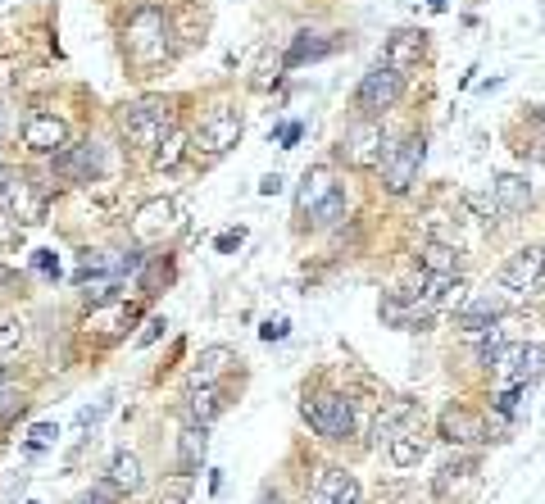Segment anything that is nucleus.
Segmentation results:
<instances>
[{"label":"nucleus","mask_w":545,"mask_h":504,"mask_svg":"<svg viewBox=\"0 0 545 504\" xmlns=\"http://www.w3.org/2000/svg\"><path fill=\"white\" fill-rule=\"evenodd\" d=\"M123 46H128V60L137 69H155V64L169 60V19H164V10L141 5L123 28Z\"/></svg>","instance_id":"1"},{"label":"nucleus","mask_w":545,"mask_h":504,"mask_svg":"<svg viewBox=\"0 0 545 504\" xmlns=\"http://www.w3.org/2000/svg\"><path fill=\"white\" fill-rule=\"evenodd\" d=\"M169 132H173V105L169 100L150 96V100H137V105L123 109V137H128L137 150H155Z\"/></svg>","instance_id":"2"},{"label":"nucleus","mask_w":545,"mask_h":504,"mask_svg":"<svg viewBox=\"0 0 545 504\" xmlns=\"http://www.w3.org/2000/svg\"><path fill=\"white\" fill-rule=\"evenodd\" d=\"M400 96H405V73H396L391 64H373V69L359 78V87H355L359 119H377V114L396 109Z\"/></svg>","instance_id":"3"},{"label":"nucleus","mask_w":545,"mask_h":504,"mask_svg":"<svg viewBox=\"0 0 545 504\" xmlns=\"http://www.w3.org/2000/svg\"><path fill=\"white\" fill-rule=\"evenodd\" d=\"M387 128L377 119H355L346 128V137H341V146H337V155L346 159L350 168H377L382 159H387Z\"/></svg>","instance_id":"4"},{"label":"nucleus","mask_w":545,"mask_h":504,"mask_svg":"<svg viewBox=\"0 0 545 504\" xmlns=\"http://www.w3.org/2000/svg\"><path fill=\"white\" fill-rule=\"evenodd\" d=\"M423 159H427V137L423 132H409L400 146L387 150V159H382V182H387L391 196H405V191L414 187Z\"/></svg>","instance_id":"5"},{"label":"nucleus","mask_w":545,"mask_h":504,"mask_svg":"<svg viewBox=\"0 0 545 504\" xmlns=\"http://www.w3.org/2000/svg\"><path fill=\"white\" fill-rule=\"evenodd\" d=\"M237 141H241V114H237L232 105H214L205 119H200L196 137H191V150H200V155L218 159V155H228Z\"/></svg>","instance_id":"6"},{"label":"nucleus","mask_w":545,"mask_h":504,"mask_svg":"<svg viewBox=\"0 0 545 504\" xmlns=\"http://www.w3.org/2000/svg\"><path fill=\"white\" fill-rule=\"evenodd\" d=\"M305 418L323 441H346V436L355 432V405H350L346 396H337V391H323V396L309 400Z\"/></svg>","instance_id":"7"},{"label":"nucleus","mask_w":545,"mask_h":504,"mask_svg":"<svg viewBox=\"0 0 545 504\" xmlns=\"http://www.w3.org/2000/svg\"><path fill=\"white\" fill-rule=\"evenodd\" d=\"M377 314H382V323L387 327H396V332H423V327L432 323L436 305H427L418 291H387Z\"/></svg>","instance_id":"8"},{"label":"nucleus","mask_w":545,"mask_h":504,"mask_svg":"<svg viewBox=\"0 0 545 504\" xmlns=\"http://www.w3.org/2000/svg\"><path fill=\"white\" fill-rule=\"evenodd\" d=\"M178 228H182L178 205L159 196V200H146V205L137 209V218H132V241H137V246H159V241L173 237Z\"/></svg>","instance_id":"9"},{"label":"nucleus","mask_w":545,"mask_h":504,"mask_svg":"<svg viewBox=\"0 0 545 504\" xmlns=\"http://www.w3.org/2000/svg\"><path fill=\"white\" fill-rule=\"evenodd\" d=\"M541 277H545V250L541 246H523V250H514V255L500 264L496 282L505 291H514V296H527V291L541 287Z\"/></svg>","instance_id":"10"},{"label":"nucleus","mask_w":545,"mask_h":504,"mask_svg":"<svg viewBox=\"0 0 545 504\" xmlns=\"http://www.w3.org/2000/svg\"><path fill=\"white\" fill-rule=\"evenodd\" d=\"M436 427H441V436H446L450 445H486L496 441V432H491V423H486L482 414H473V409L464 405H446L441 409V418H436Z\"/></svg>","instance_id":"11"},{"label":"nucleus","mask_w":545,"mask_h":504,"mask_svg":"<svg viewBox=\"0 0 545 504\" xmlns=\"http://www.w3.org/2000/svg\"><path fill=\"white\" fill-rule=\"evenodd\" d=\"M23 146H28L32 155H60V150L69 146V123H64L60 114L37 109V114L23 119Z\"/></svg>","instance_id":"12"},{"label":"nucleus","mask_w":545,"mask_h":504,"mask_svg":"<svg viewBox=\"0 0 545 504\" xmlns=\"http://www.w3.org/2000/svg\"><path fill=\"white\" fill-rule=\"evenodd\" d=\"M55 173L64 182H96L105 173V159H100V146L96 141H82V146H64L55 155Z\"/></svg>","instance_id":"13"},{"label":"nucleus","mask_w":545,"mask_h":504,"mask_svg":"<svg viewBox=\"0 0 545 504\" xmlns=\"http://www.w3.org/2000/svg\"><path fill=\"white\" fill-rule=\"evenodd\" d=\"M423 60H427V32H423V28H400V32H391L382 64H391L396 73H414Z\"/></svg>","instance_id":"14"},{"label":"nucleus","mask_w":545,"mask_h":504,"mask_svg":"<svg viewBox=\"0 0 545 504\" xmlns=\"http://www.w3.org/2000/svg\"><path fill=\"white\" fill-rule=\"evenodd\" d=\"M418 418H423V405H418V400H387L382 414H377V423H373L377 445H387V441H396V436L414 432Z\"/></svg>","instance_id":"15"},{"label":"nucleus","mask_w":545,"mask_h":504,"mask_svg":"<svg viewBox=\"0 0 545 504\" xmlns=\"http://www.w3.org/2000/svg\"><path fill=\"white\" fill-rule=\"evenodd\" d=\"M477 473H482V464H477V455L450 459V464H441V473L432 477V495H436V500H450V495L468 491V486L477 482Z\"/></svg>","instance_id":"16"},{"label":"nucleus","mask_w":545,"mask_h":504,"mask_svg":"<svg viewBox=\"0 0 545 504\" xmlns=\"http://www.w3.org/2000/svg\"><path fill=\"white\" fill-rule=\"evenodd\" d=\"M346 495H359V482L346 473V468H323L309 486V504H337Z\"/></svg>","instance_id":"17"},{"label":"nucleus","mask_w":545,"mask_h":504,"mask_svg":"<svg viewBox=\"0 0 545 504\" xmlns=\"http://www.w3.org/2000/svg\"><path fill=\"white\" fill-rule=\"evenodd\" d=\"M418 296L427 300V305H464V277L459 273H427L418 277Z\"/></svg>","instance_id":"18"},{"label":"nucleus","mask_w":545,"mask_h":504,"mask_svg":"<svg viewBox=\"0 0 545 504\" xmlns=\"http://www.w3.org/2000/svg\"><path fill=\"white\" fill-rule=\"evenodd\" d=\"M241 359L232 346H205L196 359V368H191V386H205V382H218L223 373H232Z\"/></svg>","instance_id":"19"},{"label":"nucleus","mask_w":545,"mask_h":504,"mask_svg":"<svg viewBox=\"0 0 545 504\" xmlns=\"http://www.w3.org/2000/svg\"><path fill=\"white\" fill-rule=\"evenodd\" d=\"M205 450H209V427H200V423L182 427V436H178V468H182V477H196L200 473V464H205Z\"/></svg>","instance_id":"20"},{"label":"nucleus","mask_w":545,"mask_h":504,"mask_svg":"<svg viewBox=\"0 0 545 504\" xmlns=\"http://www.w3.org/2000/svg\"><path fill=\"white\" fill-rule=\"evenodd\" d=\"M500 300L496 296H477L468 300V305H459V332L464 336H482L491 323H500Z\"/></svg>","instance_id":"21"},{"label":"nucleus","mask_w":545,"mask_h":504,"mask_svg":"<svg viewBox=\"0 0 545 504\" xmlns=\"http://www.w3.org/2000/svg\"><path fill=\"white\" fill-rule=\"evenodd\" d=\"M218 414H223V396H218V391H214V382H205V386H191V391H187V423L209 427Z\"/></svg>","instance_id":"22"},{"label":"nucleus","mask_w":545,"mask_h":504,"mask_svg":"<svg viewBox=\"0 0 545 504\" xmlns=\"http://www.w3.org/2000/svg\"><path fill=\"white\" fill-rule=\"evenodd\" d=\"M496 205H500V214H518V209L532 205V187H527V178H518V173L496 178Z\"/></svg>","instance_id":"23"},{"label":"nucleus","mask_w":545,"mask_h":504,"mask_svg":"<svg viewBox=\"0 0 545 504\" xmlns=\"http://www.w3.org/2000/svg\"><path fill=\"white\" fill-rule=\"evenodd\" d=\"M132 309H123V305H114V300H109V309L105 305H91V314H87V332H100V336H119L123 327L132 323Z\"/></svg>","instance_id":"24"},{"label":"nucleus","mask_w":545,"mask_h":504,"mask_svg":"<svg viewBox=\"0 0 545 504\" xmlns=\"http://www.w3.org/2000/svg\"><path fill=\"white\" fill-rule=\"evenodd\" d=\"M327 191H337L332 173H327V168H309L305 182H300V196H296V214H309V209H314L318 200L327 196Z\"/></svg>","instance_id":"25"},{"label":"nucleus","mask_w":545,"mask_h":504,"mask_svg":"<svg viewBox=\"0 0 545 504\" xmlns=\"http://www.w3.org/2000/svg\"><path fill=\"white\" fill-rule=\"evenodd\" d=\"M109 482L119 486L123 495L141 491V459H137V455H128V450H119V455L109 459Z\"/></svg>","instance_id":"26"},{"label":"nucleus","mask_w":545,"mask_h":504,"mask_svg":"<svg viewBox=\"0 0 545 504\" xmlns=\"http://www.w3.org/2000/svg\"><path fill=\"white\" fill-rule=\"evenodd\" d=\"M187 150H191L187 132H178V128H173L169 137H164V141H159V146H155V159H150V164H155L159 173H173V168H178L182 159H187Z\"/></svg>","instance_id":"27"},{"label":"nucleus","mask_w":545,"mask_h":504,"mask_svg":"<svg viewBox=\"0 0 545 504\" xmlns=\"http://www.w3.org/2000/svg\"><path fill=\"white\" fill-rule=\"evenodd\" d=\"M323 55H332V41L327 37H314V32H300L296 41H291V50H287V69H296V64H305V60H323Z\"/></svg>","instance_id":"28"},{"label":"nucleus","mask_w":545,"mask_h":504,"mask_svg":"<svg viewBox=\"0 0 545 504\" xmlns=\"http://www.w3.org/2000/svg\"><path fill=\"white\" fill-rule=\"evenodd\" d=\"M418 264H423L427 273H459V250L450 246V241H427Z\"/></svg>","instance_id":"29"},{"label":"nucleus","mask_w":545,"mask_h":504,"mask_svg":"<svg viewBox=\"0 0 545 504\" xmlns=\"http://www.w3.org/2000/svg\"><path fill=\"white\" fill-rule=\"evenodd\" d=\"M387 455L396 468H414V464H423L427 445L418 441V432H405V436H396V441H387Z\"/></svg>","instance_id":"30"},{"label":"nucleus","mask_w":545,"mask_h":504,"mask_svg":"<svg viewBox=\"0 0 545 504\" xmlns=\"http://www.w3.org/2000/svg\"><path fill=\"white\" fill-rule=\"evenodd\" d=\"M341 214H346V196H341V187H337L309 209V223H314V228H332V223H341Z\"/></svg>","instance_id":"31"},{"label":"nucleus","mask_w":545,"mask_h":504,"mask_svg":"<svg viewBox=\"0 0 545 504\" xmlns=\"http://www.w3.org/2000/svg\"><path fill=\"white\" fill-rule=\"evenodd\" d=\"M541 373H545V346L541 341H532V346H523V364H518L514 382H536Z\"/></svg>","instance_id":"32"},{"label":"nucleus","mask_w":545,"mask_h":504,"mask_svg":"<svg viewBox=\"0 0 545 504\" xmlns=\"http://www.w3.org/2000/svg\"><path fill=\"white\" fill-rule=\"evenodd\" d=\"M69 504H123V491H119V486H114V482H109V477H105V482L87 486V491H82V495H73Z\"/></svg>","instance_id":"33"},{"label":"nucleus","mask_w":545,"mask_h":504,"mask_svg":"<svg viewBox=\"0 0 545 504\" xmlns=\"http://www.w3.org/2000/svg\"><path fill=\"white\" fill-rule=\"evenodd\" d=\"M523 396H527V382H514L509 391H500V396H496V409H500L505 418H514L518 405H523Z\"/></svg>","instance_id":"34"},{"label":"nucleus","mask_w":545,"mask_h":504,"mask_svg":"<svg viewBox=\"0 0 545 504\" xmlns=\"http://www.w3.org/2000/svg\"><path fill=\"white\" fill-rule=\"evenodd\" d=\"M55 436H60V427H55V423H37L28 432V445H32V450H46V445H55Z\"/></svg>","instance_id":"35"},{"label":"nucleus","mask_w":545,"mask_h":504,"mask_svg":"<svg viewBox=\"0 0 545 504\" xmlns=\"http://www.w3.org/2000/svg\"><path fill=\"white\" fill-rule=\"evenodd\" d=\"M14 346H23V323H19V318L0 323V350H14Z\"/></svg>","instance_id":"36"},{"label":"nucleus","mask_w":545,"mask_h":504,"mask_svg":"<svg viewBox=\"0 0 545 504\" xmlns=\"http://www.w3.org/2000/svg\"><path fill=\"white\" fill-rule=\"evenodd\" d=\"M169 277H173V268H169V264H155V268H146V277H141V287H146L150 296H155L159 282H169Z\"/></svg>","instance_id":"37"},{"label":"nucleus","mask_w":545,"mask_h":504,"mask_svg":"<svg viewBox=\"0 0 545 504\" xmlns=\"http://www.w3.org/2000/svg\"><path fill=\"white\" fill-rule=\"evenodd\" d=\"M287 318H273V323H264L259 327V336H264V341H282V336H287Z\"/></svg>","instance_id":"38"},{"label":"nucleus","mask_w":545,"mask_h":504,"mask_svg":"<svg viewBox=\"0 0 545 504\" xmlns=\"http://www.w3.org/2000/svg\"><path fill=\"white\" fill-rule=\"evenodd\" d=\"M164 327H169V323H164V318H150V323H146V332L137 336V346H150V341H159V336H164Z\"/></svg>","instance_id":"39"},{"label":"nucleus","mask_w":545,"mask_h":504,"mask_svg":"<svg viewBox=\"0 0 545 504\" xmlns=\"http://www.w3.org/2000/svg\"><path fill=\"white\" fill-rule=\"evenodd\" d=\"M37 268H41L46 277L60 273V259H55V250H37Z\"/></svg>","instance_id":"40"},{"label":"nucleus","mask_w":545,"mask_h":504,"mask_svg":"<svg viewBox=\"0 0 545 504\" xmlns=\"http://www.w3.org/2000/svg\"><path fill=\"white\" fill-rule=\"evenodd\" d=\"M278 141H282V146H287V150L296 146V141H300V123H287V128L278 132Z\"/></svg>","instance_id":"41"},{"label":"nucleus","mask_w":545,"mask_h":504,"mask_svg":"<svg viewBox=\"0 0 545 504\" xmlns=\"http://www.w3.org/2000/svg\"><path fill=\"white\" fill-rule=\"evenodd\" d=\"M241 237H246L241 228H237V232H223V237H218V250H237V246H241Z\"/></svg>","instance_id":"42"},{"label":"nucleus","mask_w":545,"mask_h":504,"mask_svg":"<svg viewBox=\"0 0 545 504\" xmlns=\"http://www.w3.org/2000/svg\"><path fill=\"white\" fill-rule=\"evenodd\" d=\"M259 191H264V196H278V191H282V178H278V173H273V178H264V182H259Z\"/></svg>","instance_id":"43"},{"label":"nucleus","mask_w":545,"mask_h":504,"mask_svg":"<svg viewBox=\"0 0 545 504\" xmlns=\"http://www.w3.org/2000/svg\"><path fill=\"white\" fill-rule=\"evenodd\" d=\"M0 287H19V273H14V268H0Z\"/></svg>","instance_id":"44"},{"label":"nucleus","mask_w":545,"mask_h":504,"mask_svg":"<svg viewBox=\"0 0 545 504\" xmlns=\"http://www.w3.org/2000/svg\"><path fill=\"white\" fill-rule=\"evenodd\" d=\"M159 504H182V491H173V495H164Z\"/></svg>","instance_id":"45"},{"label":"nucleus","mask_w":545,"mask_h":504,"mask_svg":"<svg viewBox=\"0 0 545 504\" xmlns=\"http://www.w3.org/2000/svg\"><path fill=\"white\" fill-rule=\"evenodd\" d=\"M5 386H10V373H5V364H0V391H5Z\"/></svg>","instance_id":"46"},{"label":"nucleus","mask_w":545,"mask_h":504,"mask_svg":"<svg viewBox=\"0 0 545 504\" xmlns=\"http://www.w3.org/2000/svg\"><path fill=\"white\" fill-rule=\"evenodd\" d=\"M259 504H282V500H278V495H259Z\"/></svg>","instance_id":"47"},{"label":"nucleus","mask_w":545,"mask_h":504,"mask_svg":"<svg viewBox=\"0 0 545 504\" xmlns=\"http://www.w3.org/2000/svg\"><path fill=\"white\" fill-rule=\"evenodd\" d=\"M427 5H432V10H436V14H441V10H446V0H427Z\"/></svg>","instance_id":"48"},{"label":"nucleus","mask_w":545,"mask_h":504,"mask_svg":"<svg viewBox=\"0 0 545 504\" xmlns=\"http://www.w3.org/2000/svg\"><path fill=\"white\" fill-rule=\"evenodd\" d=\"M337 504H364V500H359V495H346V500H337Z\"/></svg>","instance_id":"49"}]
</instances>
